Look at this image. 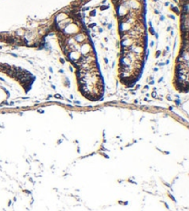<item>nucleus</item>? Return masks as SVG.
I'll return each mask as SVG.
<instances>
[]
</instances>
